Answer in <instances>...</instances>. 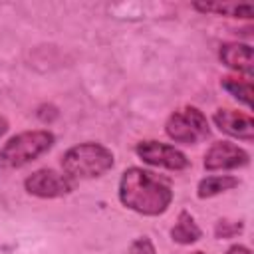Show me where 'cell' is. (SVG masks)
Here are the masks:
<instances>
[{
	"label": "cell",
	"instance_id": "obj_1",
	"mask_svg": "<svg viewBox=\"0 0 254 254\" xmlns=\"http://www.w3.org/2000/svg\"><path fill=\"white\" fill-rule=\"evenodd\" d=\"M119 200L125 208L143 214L159 216L173 202V189L165 179H159L147 169L129 167L119 179Z\"/></svg>",
	"mask_w": 254,
	"mask_h": 254
},
{
	"label": "cell",
	"instance_id": "obj_2",
	"mask_svg": "<svg viewBox=\"0 0 254 254\" xmlns=\"http://www.w3.org/2000/svg\"><path fill=\"white\" fill-rule=\"evenodd\" d=\"M60 165L64 175H67L71 181H87L103 177L107 171H111L115 165V155L101 143L85 141L69 147L62 155Z\"/></svg>",
	"mask_w": 254,
	"mask_h": 254
},
{
	"label": "cell",
	"instance_id": "obj_3",
	"mask_svg": "<svg viewBox=\"0 0 254 254\" xmlns=\"http://www.w3.org/2000/svg\"><path fill=\"white\" fill-rule=\"evenodd\" d=\"M56 143V135L48 129H30L10 137L0 149V169L12 171L30 165L44 153H48Z\"/></svg>",
	"mask_w": 254,
	"mask_h": 254
},
{
	"label": "cell",
	"instance_id": "obj_4",
	"mask_svg": "<svg viewBox=\"0 0 254 254\" xmlns=\"http://www.w3.org/2000/svg\"><path fill=\"white\" fill-rule=\"evenodd\" d=\"M165 133L171 141L183 145H196L210 135L206 115L194 105L175 109L165 121Z\"/></svg>",
	"mask_w": 254,
	"mask_h": 254
},
{
	"label": "cell",
	"instance_id": "obj_5",
	"mask_svg": "<svg viewBox=\"0 0 254 254\" xmlns=\"http://www.w3.org/2000/svg\"><path fill=\"white\" fill-rule=\"evenodd\" d=\"M135 153L143 163H147L151 167H161L167 171H185L190 165L189 157L181 149H177L169 143L155 141V139L139 141L135 145Z\"/></svg>",
	"mask_w": 254,
	"mask_h": 254
},
{
	"label": "cell",
	"instance_id": "obj_6",
	"mask_svg": "<svg viewBox=\"0 0 254 254\" xmlns=\"http://www.w3.org/2000/svg\"><path fill=\"white\" fill-rule=\"evenodd\" d=\"M24 189L38 198H60L73 190V181L54 169H38L24 179Z\"/></svg>",
	"mask_w": 254,
	"mask_h": 254
},
{
	"label": "cell",
	"instance_id": "obj_7",
	"mask_svg": "<svg viewBox=\"0 0 254 254\" xmlns=\"http://www.w3.org/2000/svg\"><path fill=\"white\" fill-rule=\"evenodd\" d=\"M250 163V155L230 143V141H216L208 147V151L204 153V169L206 171H230V169H242Z\"/></svg>",
	"mask_w": 254,
	"mask_h": 254
},
{
	"label": "cell",
	"instance_id": "obj_8",
	"mask_svg": "<svg viewBox=\"0 0 254 254\" xmlns=\"http://www.w3.org/2000/svg\"><path fill=\"white\" fill-rule=\"evenodd\" d=\"M212 121L222 133H226L234 139H240V141H246V143L254 141V121L248 113L220 107V109L214 111Z\"/></svg>",
	"mask_w": 254,
	"mask_h": 254
},
{
	"label": "cell",
	"instance_id": "obj_9",
	"mask_svg": "<svg viewBox=\"0 0 254 254\" xmlns=\"http://www.w3.org/2000/svg\"><path fill=\"white\" fill-rule=\"evenodd\" d=\"M218 58L232 71H236L240 75H246V79L252 77V73H254V52H252V46L240 44V42H226V44L220 46Z\"/></svg>",
	"mask_w": 254,
	"mask_h": 254
},
{
	"label": "cell",
	"instance_id": "obj_10",
	"mask_svg": "<svg viewBox=\"0 0 254 254\" xmlns=\"http://www.w3.org/2000/svg\"><path fill=\"white\" fill-rule=\"evenodd\" d=\"M192 10L200 14H214L226 18H242V20H250L254 16V8L248 2H194Z\"/></svg>",
	"mask_w": 254,
	"mask_h": 254
},
{
	"label": "cell",
	"instance_id": "obj_11",
	"mask_svg": "<svg viewBox=\"0 0 254 254\" xmlns=\"http://www.w3.org/2000/svg\"><path fill=\"white\" fill-rule=\"evenodd\" d=\"M200 236H202V230H200V226L196 224L194 216H192L189 210H181L179 216H177L175 226L171 228V238H173V242L187 246V244H194L196 240H200Z\"/></svg>",
	"mask_w": 254,
	"mask_h": 254
},
{
	"label": "cell",
	"instance_id": "obj_12",
	"mask_svg": "<svg viewBox=\"0 0 254 254\" xmlns=\"http://www.w3.org/2000/svg\"><path fill=\"white\" fill-rule=\"evenodd\" d=\"M238 187V179L232 177V175H210V177H204L198 181L196 185V196L200 200L204 198H212V196H218L226 190H232Z\"/></svg>",
	"mask_w": 254,
	"mask_h": 254
},
{
	"label": "cell",
	"instance_id": "obj_13",
	"mask_svg": "<svg viewBox=\"0 0 254 254\" xmlns=\"http://www.w3.org/2000/svg\"><path fill=\"white\" fill-rule=\"evenodd\" d=\"M220 85L236 101H240L248 109L252 107V83H250V79H246V77H234V75H224L220 79Z\"/></svg>",
	"mask_w": 254,
	"mask_h": 254
},
{
	"label": "cell",
	"instance_id": "obj_14",
	"mask_svg": "<svg viewBox=\"0 0 254 254\" xmlns=\"http://www.w3.org/2000/svg\"><path fill=\"white\" fill-rule=\"evenodd\" d=\"M244 232V222L242 220H230V218H220L214 224V236L218 240H226V238H234L238 234Z\"/></svg>",
	"mask_w": 254,
	"mask_h": 254
},
{
	"label": "cell",
	"instance_id": "obj_15",
	"mask_svg": "<svg viewBox=\"0 0 254 254\" xmlns=\"http://www.w3.org/2000/svg\"><path fill=\"white\" fill-rule=\"evenodd\" d=\"M129 254H157V248L149 236H139L131 242Z\"/></svg>",
	"mask_w": 254,
	"mask_h": 254
},
{
	"label": "cell",
	"instance_id": "obj_16",
	"mask_svg": "<svg viewBox=\"0 0 254 254\" xmlns=\"http://www.w3.org/2000/svg\"><path fill=\"white\" fill-rule=\"evenodd\" d=\"M36 115H38V119L40 121H44V123H52L58 115H60V111H58V107H54V105H40L38 107V111H36Z\"/></svg>",
	"mask_w": 254,
	"mask_h": 254
},
{
	"label": "cell",
	"instance_id": "obj_17",
	"mask_svg": "<svg viewBox=\"0 0 254 254\" xmlns=\"http://www.w3.org/2000/svg\"><path fill=\"white\" fill-rule=\"evenodd\" d=\"M224 254H252V250L248 246H244V244H232Z\"/></svg>",
	"mask_w": 254,
	"mask_h": 254
},
{
	"label": "cell",
	"instance_id": "obj_18",
	"mask_svg": "<svg viewBox=\"0 0 254 254\" xmlns=\"http://www.w3.org/2000/svg\"><path fill=\"white\" fill-rule=\"evenodd\" d=\"M8 131V119L4 115H0V139L4 137V133Z\"/></svg>",
	"mask_w": 254,
	"mask_h": 254
},
{
	"label": "cell",
	"instance_id": "obj_19",
	"mask_svg": "<svg viewBox=\"0 0 254 254\" xmlns=\"http://www.w3.org/2000/svg\"><path fill=\"white\" fill-rule=\"evenodd\" d=\"M190 254H204V252H200V250H194V252H190Z\"/></svg>",
	"mask_w": 254,
	"mask_h": 254
}]
</instances>
